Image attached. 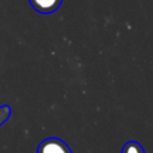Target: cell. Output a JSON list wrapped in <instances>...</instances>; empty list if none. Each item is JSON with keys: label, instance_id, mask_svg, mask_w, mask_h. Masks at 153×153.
<instances>
[{"label": "cell", "instance_id": "obj_1", "mask_svg": "<svg viewBox=\"0 0 153 153\" xmlns=\"http://www.w3.org/2000/svg\"><path fill=\"white\" fill-rule=\"evenodd\" d=\"M37 153H73L71 147L59 137H47L37 146Z\"/></svg>", "mask_w": 153, "mask_h": 153}, {"label": "cell", "instance_id": "obj_2", "mask_svg": "<svg viewBox=\"0 0 153 153\" xmlns=\"http://www.w3.org/2000/svg\"><path fill=\"white\" fill-rule=\"evenodd\" d=\"M62 1L63 0H29L32 8L43 14L55 12L61 6Z\"/></svg>", "mask_w": 153, "mask_h": 153}, {"label": "cell", "instance_id": "obj_3", "mask_svg": "<svg viewBox=\"0 0 153 153\" xmlns=\"http://www.w3.org/2000/svg\"><path fill=\"white\" fill-rule=\"evenodd\" d=\"M121 153H146L143 147L136 141H128L123 145Z\"/></svg>", "mask_w": 153, "mask_h": 153}, {"label": "cell", "instance_id": "obj_4", "mask_svg": "<svg viewBox=\"0 0 153 153\" xmlns=\"http://www.w3.org/2000/svg\"><path fill=\"white\" fill-rule=\"evenodd\" d=\"M10 115H11V109H10V106H7V105L0 106V126H1L5 121H7V118L10 117Z\"/></svg>", "mask_w": 153, "mask_h": 153}]
</instances>
